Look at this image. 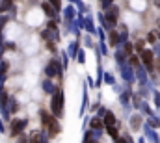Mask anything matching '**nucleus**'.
Instances as JSON below:
<instances>
[{"label": "nucleus", "mask_w": 160, "mask_h": 143, "mask_svg": "<svg viewBox=\"0 0 160 143\" xmlns=\"http://www.w3.org/2000/svg\"><path fill=\"white\" fill-rule=\"evenodd\" d=\"M106 130H108L110 138H114V140H116V138H119V132H118V128H116V126H108Z\"/></svg>", "instance_id": "obj_22"}, {"label": "nucleus", "mask_w": 160, "mask_h": 143, "mask_svg": "<svg viewBox=\"0 0 160 143\" xmlns=\"http://www.w3.org/2000/svg\"><path fill=\"white\" fill-rule=\"evenodd\" d=\"M28 143H41V141H39V134H38L36 130L30 134V138H28Z\"/></svg>", "instance_id": "obj_23"}, {"label": "nucleus", "mask_w": 160, "mask_h": 143, "mask_svg": "<svg viewBox=\"0 0 160 143\" xmlns=\"http://www.w3.org/2000/svg\"><path fill=\"white\" fill-rule=\"evenodd\" d=\"M142 110H143L145 113H151V108H149V104H145V102L142 104Z\"/></svg>", "instance_id": "obj_39"}, {"label": "nucleus", "mask_w": 160, "mask_h": 143, "mask_svg": "<svg viewBox=\"0 0 160 143\" xmlns=\"http://www.w3.org/2000/svg\"><path fill=\"white\" fill-rule=\"evenodd\" d=\"M45 74H47V78H54V76H62V67H60V63L56 62V60H52V62H48V65L45 67Z\"/></svg>", "instance_id": "obj_3"}, {"label": "nucleus", "mask_w": 160, "mask_h": 143, "mask_svg": "<svg viewBox=\"0 0 160 143\" xmlns=\"http://www.w3.org/2000/svg\"><path fill=\"white\" fill-rule=\"evenodd\" d=\"M102 78H104V82H106V84H110V86H114V84H116V80H114V74H112V72H102Z\"/></svg>", "instance_id": "obj_17"}, {"label": "nucleus", "mask_w": 160, "mask_h": 143, "mask_svg": "<svg viewBox=\"0 0 160 143\" xmlns=\"http://www.w3.org/2000/svg\"><path fill=\"white\" fill-rule=\"evenodd\" d=\"M155 102H157V108H160V91H155Z\"/></svg>", "instance_id": "obj_33"}, {"label": "nucleus", "mask_w": 160, "mask_h": 143, "mask_svg": "<svg viewBox=\"0 0 160 143\" xmlns=\"http://www.w3.org/2000/svg\"><path fill=\"white\" fill-rule=\"evenodd\" d=\"M140 126H142V117H140V113H136V115L130 117V128L132 130H140Z\"/></svg>", "instance_id": "obj_10"}, {"label": "nucleus", "mask_w": 160, "mask_h": 143, "mask_svg": "<svg viewBox=\"0 0 160 143\" xmlns=\"http://www.w3.org/2000/svg\"><path fill=\"white\" fill-rule=\"evenodd\" d=\"M138 62H140V58H138V56H130V58H128V65H130V67L138 65Z\"/></svg>", "instance_id": "obj_28"}, {"label": "nucleus", "mask_w": 160, "mask_h": 143, "mask_svg": "<svg viewBox=\"0 0 160 143\" xmlns=\"http://www.w3.org/2000/svg\"><path fill=\"white\" fill-rule=\"evenodd\" d=\"M123 56H125V54H123V50H118V54H116V60H118V63H119V65H123V63H125V62H123Z\"/></svg>", "instance_id": "obj_29"}, {"label": "nucleus", "mask_w": 160, "mask_h": 143, "mask_svg": "<svg viewBox=\"0 0 160 143\" xmlns=\"http://www.w3.org/2000/svg\"><path fill=\"white\" fill-rule=\"evenodd\" d=\"M6 22H8V17H4V15H2V17H0V32H2V28H4V24H6Z\"/></svg>", "instance_id": "obj_35"}, {"label": "nucleus", "mask_w": 160, "mask_h": 143, "mask_svg": "<svg viewBox=\"0 0 160 143\" xmlns=\"http://www.w3.org/2000/svg\"><path fill=\"white\" fill-rule=\"evenodd\" d=\"M138 143H145V140H143V138H140V141Z\"/></svg>", "instance_id": "obj_46"}, {"label": "nucleus", "mask_w": 160, "mask_h": 143, "mask_svg": "<svg viewBox=\"0 0 160 143\" xmlns=\"http://www.w3.org/2000/svg\"><path fill=\"white\" fill-rule=\"evenodd\" d=\"M62 65H63V67H67V65H69V58H67L65 54H63V63H62Z\"/></svg>", "instance_id": "obj_41"}, {"label": "nucleus", "mask_w": 160, "mask_h": 143, "mask_svg": "<svg viewBox=\"0 0 160 143\" xmlns=\"http://www.w3.org/2000/svg\"><path fill=\"white\" fill-rule=\"evenodd\" d=\"M43 89H45V93H48V95L56 91V87L52 86V82H50V78H47V80L43 82Z\"/></svg>", "instance_id": "obj_14"}, {"label": "nucleus", "mask_w": 160, "mask_h": 143, "mask_svg": "<svg viewBox=\"0 0 160 143\" xmlns=\"http://www.w3.org/2000/svg\"><path fill=\"white\" fill-rule=\"evenodd\" d=\"M104 19L110 22V26H114L118 22V19H119V7L118 6H110L108 11H106V15H104Z\"/></svg>", "instance_id": "obj_6"}, {"label": "nucleus", "mask_w": 160, "mask_h": 143, "mask_svg": "<svg viewBox=\"0 0 160 143\" xmlns=\"http://www.w3.org/2000/svg\"><path fill=\"white\" fill-rule=\"evenodd\" d=\"M108 41H110V45H119V37H118V32H110V36H108Z\"/></svg>", "instance_id": "obj_18"}, {"label": "nucleus", "mask_w": 160, "mask_h": 143, "mask_svg": "<svg viewBox=\"0 0 160 143\" xmlns=\"http://www.w3.org/2000/svg\"><path fill=\"white\" fill-rule=\"evenodd\" d=\"M155 39H157V36H155V32H151V34L147 36V41H149V43H155Z\"/></svg>", "instance_id": "obj_38"}, {"label": "nucleus", "mask_w": 160, "mask_h": 143, "mask_svg": "<svg viewBox=\"0 0 160 143\" xmlns=\"http://www.w3.org/2000/svg\"><path fill=\"white\" fill-rule=\"evenodd\" d=\"M121 50H123V54H127V56H130V54H132V45H130V43H125Z\"/></svg>", "instance_id": "obj_24"}, {"label": "nucleus", "mask_w": 160, "mask_h": 143, "mask_svg": "<svg viewBox=\"0 0 160 143\" xmlns=\"http://www.w3.org/2000/svg\"><path fill=\"white\" fill-rule=\"evenodd\" d=\"M77 48H78V41H73L69 45V56H77V52H78Z\"/></svg>", "instance_id": "obj_19"}, {"label": "nucleus", "mask_w": 160, "mask_h": 143, "mask_svg": "<svg viewBox=\"0 0 160 143\" xmlns=\"http://www.w3.org/2000/svg\"><path fill=\"white\" fill-rule=\"evenodd\" d=\"M128 99H130V93H128V91H125V93H121L119 101L123 102V104H127V102H128Z\"/></svg>", "instance_id": "obj_27"}, {"label": "nucleus", "mask_w": 160, "mask_h": 143, "mask_svg": "<svg viewBox=\"0 0 160 143\" xmlns=\"http://www.w3.org/2000/svg\"><path fill=\"white\" fill-rule=\"evenodd\" d=\"M13 7V2L11 0H2V6H0V13L6 11V9H11Z\"/></svg>", "instance_id": "obj_21"}, {"label": "nucleus", "mask_w": 160, "mask_h": 143, "mask_svg": "<svg viewBox=\"0 0 160 143\" xmlns=\"http://www.w3.org/2000/svg\"><path fill=\"white\" fill-rule=\"evenodd\" d=\"M0 132H6V126H4V123L0 121Z\"/></svg>", "instance_id": "obj_45"}, {"label": "nucleus", "mask_w": 160, "mask_h": 143, "mask_svg": "<svg viewBox=\"0 0 160 143\" xmlns=\"http://www.w3.org/2000/svg\"><path fill=\"white\" fill-rule=\"evenodd\" d=\"M140 56H142V62H143V65H145L149 71H153V58H155L153 50H151V48H143V50L140 52Z\"/></svg>", "instance_id": "obj_5"}, {"label": "nucleus", "mask_w": 160, "mask_h": 143, "mask_svg": "<svg viewBox=\"0 0 160 143\" xmlns=\"http://www.w3.org/2000/svg\"><path fill=\"white\" fill-rule=\"evenodd\" d=\"M99 37H101V41H104V30H102V28H101V30H99Z\"/></svg>", "instance_id": "obj_43"}, {"label": "nucleus", "mask_w": 160, "mask_h": 143, "mask_svg": "<svg viewBox=\"0 0 160 143\" xmlns=\"http://www.w3.org/2000/svg\"><path fill=\"white\" fill-rule=\"evenodd\" d=\"M112 2H114V0H102V7H104V9H108V7L112 6Z\"/></svg>", "instance_id": "obj_36"}, {"label": "nucleus", "mask_w": 160, "mask_h": 143, "mask_svg": "<svg viewBox=\"0 0 160 143\" xmlns=\"http://www.w3.org/2000/svg\"><path fill=\"white\" fill-rule=\"evenodd\" d=\"M145 134H147V138H149V141H151V143H160L158 134H157V132H153V126L145 125Z\"/></svg>", "instance_id": "obj_8"}, {"label": "nucleus", "mask_w": 160, "mask_h": 143, "mask_svg": "<svg viewBox=\"0 0 160 143\" xmlns=\"http://www.w3.org/2000/svg\"><path fill=\"white\" fill-rule=\"evenodd\" d=\"M97 48H101V52H102V54H108V48H106V45H104V41H101V45H99Z\"/></svg>", "instance_id": "obj_32"}, {"label": "nucleus", "mask_w": 160, "mask_h": 143, "mask_svg": "<svg viewBox=\"0 0 160 143\" xmlns=\"http://www.w3.org/2000/svg\"><path fill=\"white\" fill-rule=\"evenodd\" d=\"M104 126L108 128V126H116V115L112 113V111H104Z\"/></svg>", "instance_id": "obj_9"}, {"label": "nucleus", "mask_w": 160, "mask_h": 143, "mask_svg": "<svg viewBox=\"0 0 160 143\" xmlns=\"http://www.w3.org/2000/svg\"><path fill=\"white\" fill-rule=\"evenodd\" d=\"M114 143H127V140H125V138H116Z\"/></svg>", "instance_id": "obj_42"}, {"label": "nucleus", "mask_w": 160, "mask_h": 143, "mask_svg": "<svg viewBox=\"0 0 160 143\" xmlns=\"http://www.w3.org/2000/svg\"><path fill=\"white\" fill-rule=\"evenodd\" d=\"M86 45H88V47H93V43H91V39H89V37H86Z\"/></svg>", "instance_id": "obj_44"}, {"label": "nucleus", "mask_w": 160, "mask_h": 143, "mask_svg": "<svg viewBox=\"0 0 160 143\" xmlns=\"http://www.w3.org/2000/svg\"><path fill=\"white\" fill-rule=\"evenodd\" d=\"M41 6H43V11H45L48 17H52V19H56V17H58V15H56V9H54V7H52L48 2H43Z\"/></svg>", "instance_id": "obj_11"}, {"label": "nucleus", "mask_w": 160, "mask_h": 143, "mask_svg": "<svg viewBox=\"0 0 160 143\" xmlns=\"http://www.w3.org/2000/svg\"><path fill=\"white\" fill-rule=\"evenodd\" d=\"M17 138H19V136H17ZM15 143H28V138L21 134V138H19V140H17V141H15Z\"/></svg>", "instance_id": "obj_37"}, {"label": "nucleus", "mask_w": 160, "mask_h": 143, "mask_svg": "<svg viewBox=\"0 0 160 143\" xmlns=\"http://www.w3.org/2000/svg\"><path fill=\"white\" fill-rule=\"evenodd\" d=\"M136 67H138V65H136ZM136 76H138V80H140V86H147V78H145V69H143V67H138Z\"/></svg>", "instance_id": "obj_12"}, {"label": "nucleus", "mask_w": 160, "mask_h": 143, "mask_svg": "<svg viewBox=\"0 0 160 143\" xmlns=\"http://www.w3.org/2000/svg\"><path fill=\"white\" fill-rule=\"evenodd\" d=\"M121 74H123V78L127 80V84L134 82V72H132V67H130V65H121Z\"/></svg>", "instance_id": "obj_7"}, {"label": "nucleus", "mask_w": 160, "mask_h": 143, "mask_svg": "<svg viewBox=\"0 0 160 143\" xmlns=\"http://www.w3.org/2000/svg\"><path fill=\"white\" fill-rule=\"evenodd\" d=\"M153 50V54H157V56H160V45H157L155 48H151Z\"/></svg>", "instance_id": "obj_40"}, {"label": "nucleus", "mask_w": 160, "mask_h": 143, "mask_svg": "<svg viewBox=\"0 0 160 143\" xmlns=\"http://www.w3.org/2000/svg\"><path fill=\"white\" fill-rule=\"evenodd\" d=\"M119 43H127V37H128V30H127V28H123V32H121L119 36Z\"/></svg>", "instance_id": "obj_25"}, {"label": "nucleus", "mask_w": 160, "mask_h": 143, "mask_svg": "<svg viewBox=\"0 0 160 143\" xmlns=\"http://www.w3.org/2000/svg\"><path fill=\"white\" fill-rule=\"evenodd\" d=\"M39 115H41V121H43V125L48 128V136H50V138L58 136V134H60V130H62V126H60L58 119H56L54 115H50L47 110H41Z\"/></svg>", "instance_id": "obj_1"}, {"label": "nucleus", "mask_w": 160, "mask_h": 143, "mask_svg": "<svg viewBox=\"0 0 160 143\" xmlns=\"http://www.w3.org/2000/svg\"><path fill=\"white\" fill-rule=\"evenodd\" d=\"M89 123H91V128H93V130H99V128L102 126V123H101V119H97V117H93V119H89Z\"/></svg>", "instance_id": "obj_20"}, {"label": "nucleus", "mask_w": 160, "mask_h": 143, "mask_svg": "<svg viewBox=\"0 0 160 143\" xmlns=\"http://www.w3.org/2000/svg\"><path fill=\"white\" fill-rule=\"evenodd\" d=\"M26 125H28L26 119H13V121H11V136H15V138L21 136L22 130L26 128Z\"/></svg>", "instance_id": "obj_4"}, {"label": "nucleus", "mask_w": 160, "mask_h": 143, "mask_svg": "<svg viewBox=\"0 0 160 143\" xmlns=\"http://www.w3.org/2000/svg\"><path fill=\"white\" fill-rule=\"evenodd\" d=\"M75 2H77V6H78L80 11H86V6H84V2H82V0H75Z\"/></svg>", "instance_id": "obj_34"}, {"label": "nucleus", "mask_w": 160, "mask_h": 143, "mask_svg": "<svg viewBox=\"0 0 160 143\" xmlns=\"http://www.w3.org/2000/svg\"><path fill=\"white\" fill-rule=\"evenodd\" d=\"M147 125H149V126H155V128H158V126H160V117H157V115H151Z\"/></svg>", "instance_id": "obj_16"}, {"label": "nucleus", "mask_w": 160, "mask_h": 143, "mask_svg": "<svg viewBox=\"0 0 160 143\" xmlns=\"http://www.w3.org/2000/svg\"><path fill=\"white\" fill-rule=\"evenodd\" d=\"M84 28H86L89 34H95V26H93V22H91V17L84 19Z\"/></svg>", "instance_id": "obj_15"}, {"label": "nucleus", "mask_w": 160, "mask_h": 143, "mask_svg": "<svg viewBox=\"0 0 160 143\" xmlns=\"http://www.w3.org/2000/svg\"><path fill=\"white\" fill-rule=\"evenodd\" d=\"M48 4H50V6H52V7H54L56 11H58V9L62 7V0H48Z\"/></svg>", "instance_id": "obj_26"}, {"label": "nucleus", "mask_w": 160, "mask_h": 143, "mask_svg": "<svg viewBox=\"0 0 160 143\" xmlns=\"http://www.w3.org/2000/svg\"><path fill=\"white\" fill-rule=\"evenodd\" d=\"M63 15H65V21H67V22H73V21H75V9H73L71 6H67V7H65Z\"/></svg>", "instance_id": "obj_13"}, {"label": "nucleus", "mask_w": 160, "mask_h": 143, "mask_svg": "<svg viewBox=\"0 0 160 143\" xmlns=\"http://www.w3.org/2000/svg\"><path fill=\"white\" fill-rule=\"evenodd\" d=\"M155 4H157V6H158V7H160V0H157V2H155Z\"/></svg>", "instance_id": "obj_47"}, {"label": "nucleus", "mask_w": 160, "mask_h": 143, "mask_svg": "<svg viewBox=\"0 0 160 143\" xmlns=\"http://www.w3.org/2000/svg\"><path fill=\"white\" fill-rule=\"evenodd\" d=\"M50 111L56 119H60L63 115V91L56 89L52 93V101H50Z\"/></svg>", "instance_id": "obj_2"}, {"label": "nucleus", "mask_w": 160, "mask_h": 143, "mask_svg": "<svg viewBox=\"0 0 160 143\" xmlns=\"http://www.w3.org/2000/svg\"><path fill=\"white\" fill-rule=\"evenodd\" d=\"M8 101H9V110H11V111H17V101H15V99H13V97H11V99H8Z\"/></svg>", "instance_id": "obj_31"}, {"label": "nucleus", "mask_w": 160, "mask_h": 143, "mask_svg": "<svg viewBox=\"0 0 160 143\" xmlns=\"http://www.w3.org/2000/svg\"><path fill=\"white\" fill-rule=\"evenodd\" d=\"M77 60H78L80 63H86V54H84V50L77 52Z\"/></svg>", "instance_id": "obj_30"}]
</instances>
